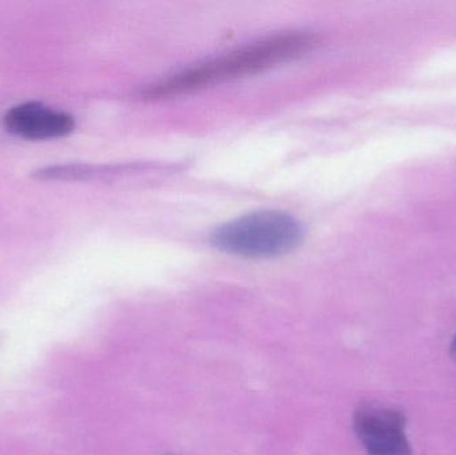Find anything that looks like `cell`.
<instances>
[{
	"label": "cell",
	"mask_w": 456,
	"mask_h": 455,
	"mask_svg": "<svg viewBox=\"0 0 456 455\" xmlns=\"http://www.w3.org/2000/svg\"><path fill=\"white\" fill-rule=\"evenodd\" d=\"M353 425L367 454L412 455L402 411L380 403H362L354 413Z\"/></svg>",
	"instance_id": "3957f363"
},
{
	"label": "cell",
	"mask_w": 456,
	"mask_h": 455,
	"mask_svg": "<svg viewBox=\"0 0 456 455\" xmlns=\"http://www.w3.org/2000/svg\"><path fill=\"white\" fill-rule=\"evenodd\" d=\"M302 224L289 214L259 211L216 230L211 242L219 250L246 258H273L291 253L302 243Z\"/></svg>",
	"instance_id": "7a4b0ae2"
},
{
	"label": "cell",
	"mask_w": 456,
	"mask_h": 455,
	"mask_svg": "<svg viewBox=\"0 0 456 455\" xmlns=\"http://www.w3.org/2000/svg\"><path fill=\"white\" fill-rule=\"evenodd\" d=\"M4 126L8 133L27 141H48L71 134L75 120L66 112L28 102L11 109L5 114Z\"/></svg>",
	"instance_id": "277c9868"
},
{
	"label": "cell",
	"mask_w": 456,
	"mask_h": 455,
	"mask_svg": "<svg viewBox=\"0 0 456 455\" xmlns=\"http://www.w3.org/2000/svg\"><path fill=\"white\" fill-rule=\"evenodd\" d=\"M450 353H452V357L456 361V334L454 338H452V346H450Z\"/></svg>",
	"instance_id": "5b68a950"
},
{
	"label": "cell",
	"mask_w": 456,
	"mask_h": 455,
	"mask_svg": "<svg viewBox=\"0 0 456 455\" xmlns=\"http://www.w3.org/2000/svg\"><path fill=\"white\" fill-rule=\"evenodd\" d=\"M318 43L310 32H287L181 72L147 90V98H166L247 77L299 58Z\"/></svg>",
	"instance_id": "6da1fadb"
}]
</instances>
